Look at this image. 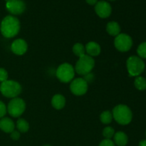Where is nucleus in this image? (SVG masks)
<instances>
[{
  "label": "nucleus",
  "instance_id": "393cba45",
  "mask_svg": "<svg viewBox=\"0 0 146 146\" xmlns=\"http://www.w3.org/2000/svg\"><path fill=\"white\" fill-rule=\"evenodd\" d=\"M7 113V107L5 104L0 101V118H2Z\"/></svg>",
  "mask_w": 146,
  "mask_h": 146
},
{
  "label": "nucleus",
  "instance_id": "412c9836",
  "mask_svg": "<svg viewBox=\"0 0 146 146\" xmlns=\"http://www.w3.org/2000/svg\"><path fill=\"white\" fill-rule=\"evenodd\" d=\"M100 120L104 124H109L113 120V114L109 111H104L100 115Z\"/></svg>",
  "mask_w": 146,
  "mask_h": 146
},
{
  "label": "nucleus",
  "instance_id": "4be33fe9",
  "mask_svg": "<svg viewBox=\"0 0 146 146\" xmlns=\"http://www.w3.org/2000/svg\"><path fill=\"white\" fill-rule=\"evenodd\" d=\"M114 134H115V131L112 127H106L103 131V135L106 139H111L114 136Z\"/></svg>",
  "mask_w": 146,
  "mask_h": 146
},
{
  "label": "nucleus",
  "instance_id": "a878e982",
  "mask_svg": "<svg viewBox=\"0 0 146 146\" xmlns=\"http://www.w3.org/2000/svg\"><path fill=\"white\" fill-rule=\"evenodd\" d=\"M99 146H115V143L111 139H105L101 141Z\"/></svg>",
  "mask_w": 146,
  "mask_h": 146
},
{
  "label": "nucleus",
  "instance_id": "72a5a7b5",
  "mask_svg": "<svg viewBox=\"0 0 146 146\" xmlns=\"http://www.w3.org/2000/svg\"><path fill=\"white\" fill-rule=\"evenodd\" d=\"M145 135H146V132H145Z\"/></svg>",
  "mask_w": 146,
  "mask_h": 146
},
{
  "label": "nucleus",
  "instance_id": "c756f323",
  "mask_svg": "<svg viewBox=\"0 0 146 146\" xmlns=\"http://www.w3.org/2000/svg\"><path fill=\"white\" fill-rule=\"evenodd\" d=\"M138 146H146V140H143L139 143Z\"/></svg>",
  "mask_w": 146,
  "mask_h": 146
},
{
  "label": "nucleus",
  "instance_id": "9b49d317",
  "mask_svg": "<svg viewBox=\"0 0 146 146\" xmlns=\"http://www.w3.org/2000/svg\"><path fill=\"white\" fill-rule=\"evenodd\" d=\"M95 11L98 17L105 19L111 15L112 9L109 3L105 1H101L97 2L96 4Z\"/></svg>",
  "mask_w": 146,
  "mask_h": 146
},
{
  "label": "nucleus",
  "instance_id": "7c9ffc66",
  "mask_svg": "<svg viewBox=\"0 0 146 146\" xmlns=\"http://www.w3.org/2000/svg\"><path fill=\"white\" fill-rule=\"evenodd\" d=\"M44 146H51V145H44Z\"/></svg>",
  "mask_w": 146,
  "mask_h": 146
},
{
  "label": "nucleus",
  "instance_id": "7ed1b4c3",
  "mask_svg": "<svg viewBox=\"0 0 146 146\" xmlns=\"http://www.w3.org/2000/svg\"><path fill=\"white\" fill-rule=\"evenodd\" d=\"M0 91L7 98H17L21 92V86L18 82L11 80H7L1 83Z\"/></svg>",
  "mask_w": 146,
  "mask_h": 146
},
{
  "label": "nucleus",
  "instance_id": "2eb2a0df",
  "mask_svg": "<svg viewBox=\"0 0 146 146\" xmlns=\"http://www.w3.org/2000/svg\"><path fill=\"white\" fill-rule=\"evenodd\" d=\"M51 104L53 107L57 110H61L64 108L66 105V99L64 96L61 94H56L53 96L51 100Z\"/></svg>",
  "mask_w": 146,
  "mask_h": 146
},
{
  "label": "nucleus",
  "instance_id": "6ab92c4d",
  "mask_svg": "<svg viewBox=\"0 0 146 146\" xmlns=\"http://www.w3.org/2000/svg\"><path fill=\"white\" fill-rule=\"evenodd\" d=\"M73 52L74 53L76 56H77L78 57H81L85 55L86 49L84 46L82 44H80V43H76V44H74V46H73Z\"/></svg>",
  "mask_w": 146,
  "mask_h": 146
},
{
  "label": "nucleus",
  "instance_id": "dca6fc26",
  "mask_svg": "<svg viewBox=\"0 0 146 146\" xmlns=\"http://www.w3.org/2000/svg\"><path fill=\"white\" fill-rule=\"evenodd\" d=\"M114 143L118 146H125L127 145L128 141V136L123 132H117L114 134Z\"/></svg>",
  "mask_w": 146,
  "mask_h": 146
},
{
  "label": "nucleus",
  "instance_id": "f8f14e48",
  "mask_svg": "<svg viewBox=\"0 0 146 146\" xmlns=\"http://www.w3.org/2000/svg\"><path fill=\"white\" fill-rule=\"evenodd\" d=\"M28 48L27 43L21 38H18L13 41L11 46V49L14 54L17 55H23L25 54Z\"/></svg>",
  "mask_w": 146,
  "mask_h": 146
},
{
  "label": "nucleus",
  "instance_id": "423d86ee",
  "mask_svg": "<svg viewBox=\"0 0 146 146\" xmlns=\"http://www.w3.org/2000/svg\"><path fill=\"white\" fill-rule=\"evenodd\" d=\"M56 74L60 81L63 83H68L72 81L75 75V71L74 67L71 64L65 63L58 66Z\"/></svg>",
  "mask_w": 146,
  "mask_h": 146
},
{
  "label": "nucleus",
  "instance_id": "0eeeda50",
  "mask_svg": "<svg viewBox=\"0 0 146 146\" xmlns=\"http://www.w3.org/2000/svg\"><path fill=\"white\" fill-rule=\"evenodd\" d=\"M26 109V104L23 99L20 98H12L9 103L7 111L9 115L14 118L19 117L23 114Z\"/></svg>",
  "mask_w": 146,
  "mask_h": 146
},
{
  "label": "nucleus",
  "instance_id": "f03ea898",
  "mask_svg": "<svg viewBox=\"0 0 146 146\" xmlns=\"http://www.w3.org/2000/svg\"><path fill=\"white\" fill-rule=\"evenodd\" d=\"M113 117L118 123L121 125H128L132 121V111L125 105H118L113 110Z\"/></svg>",
  "mask_w": 146,
  "mask_h": 146
},
{
  "label": "nucleus",
  "instance_id": "ddd939ff",
  "mask_svg": "<svg viewBox=\"0 0 146 146\" xmlns=\"http://www.w3.org/2000/svg\"><path fill=\"white\" fill-rule=\"evenodd\" d=\"M15 125L11 119L9 118H2L0 120V129L7 133H11L14 131Z\"/></svg>",
  "mask_w": 146,
  "mask_h": 146
},
{
  "label": "nucleus",
  "instance_id": "20e7f679",
  "mask_svg": "<svg viewBox=\"0 0 146 146\" xmlns=\"http://www.w3.org/2000/svg\"><path fill=\"white\" fill-rule=\"evenodd\" d=\"M95 66V61L91 56L88 55H84L80 57L76 62L75 70L77 74L82 76H86L90 74Z\"/></svg>",
  "mask_w": 146,
  "mask_h": 146
},
{
  "label": "nucleus",
  "instance_id": "4468645a",
  "mask_svg": "<svg viewBox=\"0 0 146 146\" xmlns=\"http://www.w3.org/2000/svg\"><path fill=\"white\" fill-rule=\"evenodd\" d=\"M86 51L88 53V56H96L99 55L101 53V46L98 44L94 41H91L88 42V44L86 45L85 47Z\"/></svg>",
  "mask_w": 146,
  "mask_h": 146
},
{
  "label": "nucleus",
  "instance_id": "2f4dec72",
  "mask_svg": "<svg viewBox=\"0 0 146 146\" xmlns=\"http://www.w3.org/2000/svg\"><path fill=\"white\" fill-rule=\"evenodd\" d=\"M5 1H9V0H5Z\"/></svg>",
  "mask_w": 146,
  "mask_h": 146
},
{
  "label": "nucleus",
  "instance_id": "f3484780",
  "mask_svg": "<svg viewBox=\"0 0 146 146\" xmlns=\"http://www.w3.org/2000/svg\"><path fill=\"white\" fill-rule=\"evenodd\" d=\"M106 31L111 36H116L121 32V27L115 21H111L106 26Z\"/></svg>",
  "mask_w": 146,
  "mask_h": 146
},
{
  "label": "nucleus",
  "instance_id": "aec40b11",
  "mask_svg": "<svg viewBox=\"0 0 146 146\" xmlns=\"http://www.w3.org/2000/svg\"><path fill=\"white\" fill-rule=\"evenodd\" d=\"M134 84H135V88L140 91H144L146 89V79L144 77H137L134 81Z\"/></svg>",
  "mask_w": 146,
  "mask_h": 146
},
{
  "label": "nucleus",
  "instance_id": "f257e3e1",
  "mask_svg": "<svg viewBox=\"0 0 146 146\" xmlns=\"http://www.w3.org/2000/svg\"><path fill=\"white\" fill-rule=\"evenodd\" d=\"M20 30V22L13 16H7L1 24V32L6 38H12L18 34Z\"/></svg>",
  "mask_w": 146,
  "mask_h": 146
},
{
  "label": "nucleus",
  "instance_id": "39448f33",
  "mask_svg": "<svg viewBox=\"0 0 146 146\" xmlns=\"http://www.w3.org/2000/svg\"><path fill=\"white\" fill-rule=\"evenodd\" d=\"M127 69L131 76H138L143 72L145 64L140 57L132 56L127 60Z\"/></svg>",
  "mask_w": 146,
  "mask_h": 146
},
{
  "label": "nucleus",
  "instance_id": "6e6552de",
  "mask_svg": "<svg viewBox=\"0 0 146 146\" xmlns=\"http://www.w3.org/2000/svg\"><path fill=\"white\" fill-rule=\"evenodd\" d=\"M115 47L121 52L129 51L133 46V40L130 36L125 34H120L116 36L114 41Z\"/></svg>",
  "mask_w": 146,
  "mask_h": 146
},
{
  "label": "nucleus",
  "instance_id": "473e14b6",
  "mask_svg": "<svg viewBox=\"0 0 146 146\" xmlns=\"http://www.w3.org/2000/svg\"><path fill=\"white\" fill-rule=\"evenodd\" d=\"M111 1H114V0H111Z\"/></svg>",
  "mask_w": 146,
  "mask_h": 146
},
{
  "label": "nucleus",
  "instance_id": "5701e85b",
  "mask_svg": "<svg viewBox=\"0 0 146 146\" xmlns=\"http://www.w3.org/2000/svg\"><path fill=\"white\" fill-rule=\"evenodd\" d=\"M137 53L141 58H146V42L140 44L137 49Z\"/></svg>",
  "mask_w": 146,
  "mask_h": 146
},
{
  "label": "nucleus",
  "instance_id": "9d476101",
  "mask_svg": "<svg viewBox=\"0 0 146 146\" xmlns=\"http://www.w3.org/2000/svg\"><path fill=\"white\" fill-rule=\"evenodd\" d=\"M6 7L11 14L14 15H19L25 11L26 4L22 0H9L7 1Z\"/></svg>",
  "mask_w": 146,
  "mask_h": 146
},
{
  "label": "nucleus",
  "instance_id": "a211bd4d",
  "mask_svg": "<svg viewBox=\"0 0 146 146\" xmlns=\"http://www.w3.org/2000/svg\"><path fill=\"white\" fill-rule=\"evenodd\" d=\"M17 128L19 132L26 133L29 129V123L23 118H19L17 122Z\"/></svg>",
  "mask_w": 146,
  "mask_h": 146
},
{
  "label": "nucleus",
  "instance_id": "1a4fd4ad",
  "mask_svg": "<svg viewBox=\"0 0 146 146\" xmlns=\"http://www.w3.org/2000/svg\"><path fill=\"white\" fill-rule=\"evenodd\" d=\"M70 89L74 95H84L88 91V83L84 78H76L71 82Z\"/></svg>",
  "mask_w": 146,
  "mask_h": 146
},
{
  "label": "nucleus",
  "instance_id": "cd10ccee",
  "mask_svg": "<svg viewBox=\"0 0 146 146\" xmlns=\"http://www.w3.org/2000/svg\"><path fill=\"white\" fill-rule=\"evenodd\" d=\"M85 76V78H84V80H85L86 81L87 83L88 82H91V81H93V79H94V75H93L92 74H88L87 75L84 76Z\"/></svg>",
  "mask_w": 146,
  "mask_h": 146
},
{
  "label": "nucleus",
  "instance_id": "c85d7f7f",
  "mask_svg": "<svg viewBox=\"0 0 146 146\" xmlns=\"http://www.w3.org/2000/svg\"><path fill=\"white\" fill-rule=\"evenodd\" d=\"M86 1L90 5H94V4H96V3L98 2V0H86Z\"/></svg>",
  "mask_w": 146,
  "mask_h": 146
},
{
  "label": "nucleus",
  "instance_id": "b1692460",
  "mask_svg": "<svg viewBox=\"0 0 146 146\" xmlns=\"http://www.w3.org/2000/svg\"><path fill=\"white\" fill-rule=\"evenodd\" d=\"M8 78V73L4 68H0V82H4Z\"/></svg>",
  "mask_w": 146,
  "mask_h": 146
},
{
  "label": "nucleus",
  "instance_id": "bb28decb",
  "mask_svg": "<svg viewBox=\"0 0 146 146\" xmlns=\"http://www.w3.org/2000/svg\"><path fill=\"white\" fill-rule=\"evenodd\" d=\"M11 138L14 141H17L20 138V133L19 131H14L11 133Z\"/></svg>",
  "mask_w": 146,
  "mask_h": 146
}]
</instances>
